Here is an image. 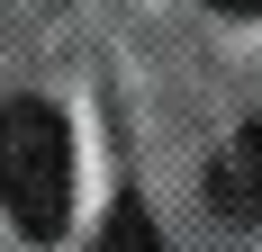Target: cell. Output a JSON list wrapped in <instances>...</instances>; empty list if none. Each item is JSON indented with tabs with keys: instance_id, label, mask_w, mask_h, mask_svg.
I'll return each instance as SVG.
<instances>
[{
	"instance_id": "cell-4",
	"label": "cell",
	"mask_w": 262,
	"mask_h": 252,
	"mask_svg": "<svg viewBox=\"0 0 262 252\" xmlns=\"http://www.w3.org/2000/svg\"><path fill=\"white\" fill-rule=\"evenodd\" d=\"M208 9H226V18H262V0H208Z\"/></svg>"
},
{
	"instance_id": "cell-3",
	"label": "cell",
	"mask_w": 262,
	"mask_h": 252,
	"mask_svg": "<svg viewBox=\"0 0 262 252\" xmlns=\"http://www.w3.org/2000/svg\"><path fill=\"white\" fill-rule=\"evenodd\" d=\"M100 252H163V234H154V216H145L136 198H118L108 225H100Z\"/></svg>"
},
{
	"instance_id": "cell-1",
	"label": "cell",
	"mask_w": 262,
	"mask_h": 252,
	"mask_svg": "<svg viewBox=\"0 0 262 252\" xmlns=\"http://www.w3.org/2000/svg\"><path fill=\"white\" fill-rule=\"evenodd\" d=\"M0 207L9 225L54 243L73 216V126L54 99H9L0 108Z\"/></svg>"
},
{
	"instance_id": "cell-2",
	"label": "cell",
	"mask_w": 262,
	"mask_h": 252,
	"mask_svg": "<svg viewBox=\"0 0 262 252\" xmlns=\"http://www.w3.org/2000/svg\"><path fill=\"white\" fill-rule=\"evenodd\" d=\"M208 198L226 225H262V126H235L208 162Z\"/></svg>"
}]
</instances>
